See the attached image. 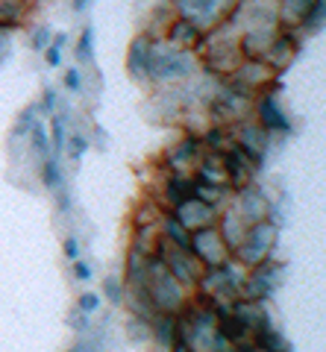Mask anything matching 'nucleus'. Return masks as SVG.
Wrapping results in <instances>:
<instances>
[{"label": "nucleus", "mask_w": 326, "mask_h": 352, "mask_svg": "<svg viewBox=\"0 0 326 352\" xmlns=\"http://www.w3.org/2000/svg\"><path fill=\"white\" fill-rule=\"evenodd\" d=\"M9 50H12V27L0 21V65L9 59Z\"/></svg>", "instance_id": "6e6552de"}, {"label": "nucleus", "mask_w": 326, "mask_h": 352, "mask_svg": "<svg viewBox=\"0 0 326 352\" xmlns=\"http://www.w3.org/2000/svg\"><path fill=\"white\" fill-rule=\"evenodd\" d=\"M80 252H83V247H80V238H65V258H71V261H77L80 258Z\"/></svg>", "instance_id": "ddd939ff"}, {"label": "nucleus", "mask_w": 326, "mask_h": 352, "mask_svg": "<svg viewBox=\"0 0 326 352\" xmlns=\"http://www.w3.org/2000/svg\"><path fill=\"white\" fill-rule=\"evenodd\" d=\"M256 340H259V349H265V352H288L285 340H282V335H276L274 329H259Z\"/></svg>", "instance_id": "20e7f679"}, {"label": "nucleus", "mask_w": 326, "mask_h": 352, "mask_svg": "<svg viewBox=\"0 0 326 352\" xmlns=\"http://www.w3.org/2000/svg\"><path fill=\"white\" fill-rule=\"evenodd\" d=\"M41 182H45L50 191H59V188H65L59 156H45V159H41Z\"/></svg>", "instance_id": "f257e3e1"}, {"label": "nucleus", "mask_w": 326, "mask_h": 352, "mask_svg": "<svg viewBox=\"0 0 326 352\" xmlns=\"http://www.w3.org/2000/svg\"><path fill=\"white\" fill-rule=\"evenodd\" d=\"M45 62L50 65V68H59V65H62V50L53 47V44H47V47H45Z\"/></svg>", "instance_id": "dca6fc26"}, {"label": "nucleus", "mask_w": 326, "mask_h": 352, "mask_svg": "<svg viewBox=\"0 0 326 352\" xmlns=\"http://www.w3.org/2000/svg\"><path fill=\"white\" fill-rule=\"evenodd\" d=\"M259 115H262L265 129H279V132H288V129H291L288 120H285V115L279 112V106H276L274 100H262V103H259Z\"/></svg>", "instance_id": "f03ea898"}, {"label": "nucleus", "mask_w": 326, "mask_h": 352, "mask_svg": "<svg viewBox=\"0 0 326 352\" xmlns=\"http://www.w3.org/2000/svg\"><path fill=\"white\" fill-rule=\"evenodd\" d=\"M27 141H30V150L39 153L41 159L50 156V135H47V129L41 126L39 120H32V126L27 129Z\"/></svg>", "instance_id": "7ed1b4c3"}, {"label": "nucleus", "mask_w": 326, "mask_h": 352, "mask_svg": "<svg viewBox=\"0 0 326 352\" xmlns=\"http://www.w3.org/2000/svg\"><path fill=\"white\" fill-rule=\"evenodd\" d=\"M50 141H53V156H59V153L65 150V141H68V135H65V118L62 115L50 118Z\"/></svg>", "instance_id": "39448f33"}, {"label": "nucleus", "mask_w": 326, "mask_h": 352, "mask_svg": "<svg viewBox=\"0 0 326 352\" xmlns=\"http://www.w3.org/2000/svg\"><path fill=\"white\" fill-rule=\"evenodd\" d=\"M50 30H45V27H39L36 32H32V50H45L47 44H50Z\"/></svg>", "instance_id": "f8f14e48"}, {"label": "nucleus", "mask_w": 326, "mask_h": 352, "mask_svg": "<svg viewBox=\"0 0 326 352\" xmlns=\"http://www.w3.org/2000/svg\"><path fill=\"white\" fill-rule=\"evenodd\" d=\"M74 279L89 282V279H91V264H89V261H83V258L74 261Z\"/></svg>", "instance_id": "4468645a"}, {"label": "nucleus", "mask_w": 326, "mask_h": 352, "mask_svg": "<svg viewBox=\"0 0 326 352\" xmlns=\"http://www.w3.org/2000/svg\"><path fill=\"white\" fill-rule=\"evenodd\" d=\"M41 109L50 115H56V91H53V88H45V94H41Z\"/></svg>", "instance_id": "2eb2a0df"}, {"label": "nucleus", "mask_w": 326, "mask_h": 352, "mask_svg": "<svg viewBox=\"0 0 326 352\" xmlns=\"http://www.w3.org/2000/svg\"><path fill=\"white\" fill-rule=\"evenodd\" d=\"M85 317H89V314H83V311H77V314H74V320H71V326H74V329H80V332H83V329H85V326H89V320H85Z\"/></svg>", "instance_id": "f3484780"}, {"label": "nucleus", "mask_w": 326, "mask_h": 352, "mask_svg": "<svg viewBox=\"0 0 326 352\" xmlns=\"http://www.w3.org/2000/svg\"><path fill=\"white\" fill-rule=\"evenodd\" d=\"M97 308H100V296H97V294H80V300H77V311L91 314V311H97Z\"/></svg>", "instance_id": "1a4fd4ad"}, {"label": "nucleus", "mask_w": 326, "mask_h": 352, "mask_svg": "<svg viewBox=\"0 0 326 352\" xmlns=\"http://www.w3.org/2000/svg\"><path fill=\"white\" fill-rule=\"evenodd\" d=\"M65 88H68V91H83V74L77 68L65 71Z\"/></svg>", "instance_id": "9d476101"}, {"label": "nucleus", "mask_w": 326, "mask_h": 352, "mask_svg": "<svg viewBox=\"0 0 326 352\" xmlns=\"http://www.w3.org/2000/svg\"><path fill=\"white\" fill-rule=\"evenodd\" d=\"M103 291H106V296H109V302H115V305H121L124 302V285H121V279L118 276H106V282H103Z\"/></svg>", "instance_id": "0eeeda50"}, {"label": "nucleus", "mask_w": 326, "mask_h": 352, "mask_svg": "<svg viewBox=\"0 0 326 352\" xmlns=\"http://www.w3.org/2000/svg\"><path fill=\"white\" fill-rule=\"evenodd\" d=\"M68 352H85V346L80 344V346H74V349H68Z\"/></svg>", "instance_id": "6ab92c4d"}, {"label": "nucleus", "mask_w": 326, "mask_h": 352, "mask_svg": "<svg viewBox=\"0 0 326 352\" xmlns=\"http://www.w3.org/2000/svg\"><path fill=\"white\" fill-rule=\"evenodd\" d=\"M68 141H71V159H80L83 153L89 150V141H85V135H80V132L77 135H71Z\"/></svg>", "instance_id": "9b49d317"}, {"label": "nucleus", "mask_w": 326, "mask_h": 352, "mask_svg": "<svg viewBox=\"0 0 326 352\" xmlns=\"http://www.w3.org/2000/svg\"><path fill=\"white\" fill-rule=\"evenodd\" d=\"M89 3H91V0H74V12H85V9H89Z\"/></svg>", "instance_id": "a211bd4d"}, {"label": "nucleus", "mask_w": 326, "mask_h": 352, "mask_svg": "<svg viewBox=\"0 0 326 352\" xmlns=\"http://www.w3.org/2000/svg\"><path fill=\"white\" fill-rule=\"evenodd\" d=\"M91 50H94V30L85 27L80 32V41H77V59L80 62H91Z\"/></svg>", "instance_id": "423d86ee"}]
</instances>
